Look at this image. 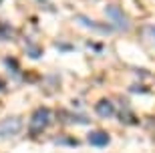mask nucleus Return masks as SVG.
Masks as SVG:
<instances>
[{"mask_svg":"<svg viewBox=\"0 0 155 153\" xmlns=\"http://www.w3.org/2000/svg\"><path fill=\"white\" fill-rule=\"evenodd\" d=\"M22 131V117H6L0 121V137H14Z\"/></svg>","mask_w":155,"mask_h":153,"instance_id":"f03ea898","label":"nucleus"},{"mask_svg":"<svg viewBox=\"0 0 155 153\" xmlns=\"http://www.w3.org/2000/svg\"><path fill=\"white\" fill-rule=\"evenodd\" d=\"M95 113L99 117H103V119H111V117L117 115V109H115V105H113L111 99H101V101L95 103Z\"/></svg>","mask_w":155,"mask_h":153,"instance_id":"39448f33","label":"nucleus"},{"mask_svg":"<svg viewBox=\"0 0 155 153\" xmlns=\"http://www.w3.org/2000/svg\"><path fill=\"white\" fill-rule=\"evenodd\" d=\"M147 32H149V36H153V38H155V26H151V28L147 30Z\"/></svg>","mask_w":155,"mask_h":153,"instance_id":"0eeeda50","label":"nucleus"},{"mask_svg":"<svg viewBox=\"0 0 155 153\" xmlns=\"http://www.w3.org/2000/svg\"><path fill=\"white\" fill-rule=\"evenodd\" d=\"M4 89V81H2V77H0V91Z\"/></svg>","mask_w":155,"mask_h":153,"instance_id":"6e6552de","label":"nucleus"},{"mask_svg":"<svg viewBox=\"0 0 155 153\" xmlns=\"http://www.w3.org/2000/svg\"><path fill=\"white\" fill-rule=\"evenodd\" d=\"M52 121V111L48 107H38L30 117V131L32 133H42Z\"/></svg>","mask_w":155,"mask_h":153,"instance_id":"f257e3e1","label":"nucleus"},{"mask_svg":"<svg viewBox=\"0 0 155 153\" xmlns=\"http://www.w3.org/2000/svg\"><path fill=\"white\" fill-rule=\"evenodd\" d=\"M54 143H63V147H77L79 145V141L73 139V137H57Z\"/></svg>","mask_w":155,"mask_h":153,"instance_id":"423d86ee","label":"nucleus"},{"mask_svg":"<svg viewBox=\"0 0 155 153\" xmlns=\"http://www.w3.org/2000/svg\"><path fill=\"white\" fill-rule=\"evenodd\" d=\"M87 141H89L91 147L105 149V147L111 145V135L107 133V131H103V129H95V131H91V133L87 135Z\"/></svg>","mask_w":155,"mask_h":153,"instance_id":"20e7f679","label":"nucleus"},{"mask_svg":"<svg viewBox=\"0 0 155 153\" xmlns=\"http://www.w3.org/2000/svg\"><path fill=\"white\" fill-rule=\"evenodd\" d=\"M105 12H107V16L111 18V22L115 24V30H125L127 26H129V18L125 16V12L121 10L119 6L109 4L105 8Z\"/></svg>","mask_w":155,"mask_h":153,"instance_id":"7ed1b4c3","label":"nucleus"},{"mask_svg":"<svg viewBox=\"0 0 155 153\" xmlns=\"http://www.w3.org/2000/svg\"><path fill=\"white\" fill-rule=\"evenodd\" d=\"M2 2H4V0H0V4H2Z\"/></svg>","mask_w":155,"mask_h":153,"instance_id":"1a4fd4ad","label":"nucleus"}]
</instances>
